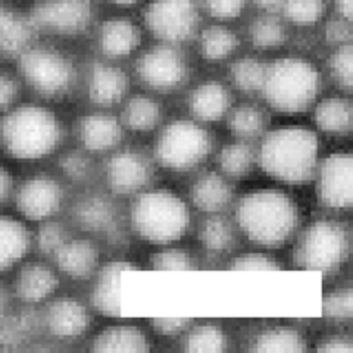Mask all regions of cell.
Instances as JSON below:
<instances>
[{
	"mask_svg": "<svg viewBox=\"0 0 353 353\" xmlns=\"http://www.w3.org/2000/svg\"><path fill=\"white\" fill-rule=\"evenodd\" d=\"M65 139V124L49 103L21 101L0 117V153L6 161L31 163L57 153Z\"/></svg>",
	"mask_w": 353,
	"mask_h": 353,
	"instance_id": "1",
	"label": "cell"
},
{
	"mask_svg": "<svg viewBox=\"0 0 353 353\" xmlns=\"http://www.w3.org/2000/svg\"><path fill=\"white\" fill-rule=\"evenodd\" d=\"M26 93L37 101L57 103L75 93L81 83V68L59 41L37 37L10 62Z\"/></svg>",
	"mask_w": 353,
	"mask_h": 353,
	"instance_id": "2",
	"label": "cell"
},
{
	"mask_svg": "<svg viewBox=\"0 0 353 353\" xmlns=\"http://www.w3.org/2000/svg\"><path fill=\"white\" fill-rule=\"evenodd\" d=\"M319 140L303 125L277 127L263 136L258 163L265 174L287 184H305L318 168Z\"/></svg>",
	"mask_w": 353,
	"mask_h": 353,
	"instance_id": "3",
	"label": "cell"
},
{
	"mask_svg": "<svg viewBox=\"0 0 353 353\" xmlns=\"http://www.w3.org/2000/svg\"><path fill=\"white\" fill-rule=\"evenodd\" d=\"M236 219L241 233L252 243L280 248L294 236L299 225V209L287 193L263 189L240 199Z\"/></svg>",
	"mask_w": 353,
	"mask_h": 353,
	"instance_id": "4",
	"label": "cell"
},
{
	"mask_svg": "<svg viewBox=\"0 0 353 353\" xmlns=\"http://www.w3.org/2000/svg\"><path fill=\"white\" fill-rule=\"evenodd\" d=\"M321 84V74L312 62L285 57L267 65L261 93L274 110L301 114L316 102Z\"/></svg>",
	"mask_w": 353,
	"mask_h": 353,
	"instance_id": "5",
	"label": "cell"
},
{
	"mask_svg": "<svg viewBox=\"0 0 353 353\" xmlns=\"http://www.w3.org/2000/svg\"><path fill=\"white\" fill-rule=\"evenodd\" d=\"M130 221L141 240L163 246L179 241L185 234L190 212L183 199L172 192L149 190L136 197Z\"/></svg>",
	"mask_w": 353,
	"mask_h": 353,
	"instance_id": "6",
	"label": "cell"
},
{
	"mask_svg": "<svg viewBox=\"0 0 353 353\" xmlns=\"http://www.w3.org/2000/svg\"><path fill=\"white\" fill-rule=\"evenodd\" d=\"M350 246L352 236L347 224L336 219H318L297 237L293 262L301 270L331 275L349 259Z\"/></svg>",
	"mask_w": 353,
	"mask_h": 353,
	"instance_id": "7",
	"label": "cell"
},
{
	"mask_svg": "<svg viewBox=\"0 0 353 353\" xmlns=\"http://www.w3.org/2000/svg\"><path fill=\"white\" fill-rule=\"evenodd\" d=\"M97 0H36L27 9L37 37L53 41L74 40L96 24Z\"/></svg>",
	"mask_w": 353,
	"mask_h": 353,
	"instance_id": "8",
	"label": "cell"
},
{
	"mask_svg": "<svg viewBox=\"0 0 353 353\" xmlns=\"http://www.w3.org/2000/svg\"><path fill=\"white\" fill-rule=\"evenodd\" d=\"M211 150L209 132L190 119H176L165 127L157 141V159L172 171H187L202 163Z\"/></svg>",
	"mask_w": 353,
	"mask_h": 353,
	"instance_id": "9",
	"label": "cell"
},
{
	"mask_svg": "<svg viewBox=\"0 0 353 353\" xmlns=\"http://www.w3.org/2000/svg\"><path fill=\"white\" fill-rule=\"evenodd\" d=\"M66 203V189L58 176L36 172L17 179L10 209L30 225L58 218Z\"/></svg>",
	"mask_w": 353,
	"mask_h": 353,
	"instance_id": "10",
	"label": "cell"
},
{
	"mask_svg": "<svg viewBox=\"0 0 353 353\" xmlns=\"http://www.w3.org/2000/svg\"><path fill=\"white\" fill-rule=\"evenodd\" d=\"M90 305L70 294H57L48 301L36 316L37 330L49 339L71 343L83 339L92 325Z\"/></svg>",
	"mask_w": 353,
	"mask_h": 353,
	"instance_id": "11",
	"label": "cell"
},
{
	"mask_svg": "<svg viewBox=\"0 0 353 353\" xmlns=\"http://www.w3.org/2000/svg\"><path fill=\"white\" fill-rule=\"evenodd\" d=\"M61 280V274L46 258H27L6 279L15 306L31 311L58 294Z\"/></svg>",
	"mask_w": 353,
	"mask_h": 353,
	"instance_id": "12",
	"label": "cell"
},
{
	"mask_svg": "<svg viewBox=\"0 0 353 353\" xmlns=\"http://www.w3.org/2000/svg\"><path fill=\"white\" fill-rule=\"evenodd\" d=\"M145 26L163 43H183L199 27L196 0H150L145 10Z\"/></svg>",
	"mask_w": 353,
	"mask_h": 353,
	"instance_id": "13",
	"label": "cell"
},
{
	"mask_svg": "<svg viewBox=\"0 0 353 353\" xmlns=\"http://www.w3.org/2000/svg\"><path fill=\"white\" fill-rule=\"evenodd\" d=\"M139 79L153 90L171 92L183 85L189 66L175 44L161 43L141 54L136 65Z\"/></svg>",
	"mask_w": 353,
	"mask_h": 353,
	"instance_id": "14",
	"label": "cell"
},
{
	"mask_svg": "<svg viewBox=\"0 0 353 353\" xmlns=\"http://www.w3.org/2000/svg\"><path fill=\"white\" fill-rule=\"evenodd\" d=\"M316 196L324 206L347 209L353 201V158L349 152H336L318 163Z\"/></svg>",
	"mask_w": 353,
	"mask_h": 353,
	"instance_id": "15",
	"label": "cell"
},
{
	"mask_svg": "<svg viewBox=\"0 0 353 353\" xmlns=\"http://www.w3.org/2000/svg\"><path fill=\"white\" fill-rule=\"evenodd\" d=\"M87 101L99 109H109L124 101L128 90L127 74L108 59H96L81 72Z\"/></svg>",
	"mask_w": 353,
	"mask_h": 353,
	"instance_id": "16",
	"label": "cell"
},
{
	"mask_svg": "<svg viewBox=\"0 0 353 353\" xmlns=\"http://www.w3.org/2000/svg\"><path fill=\"white\" fill-rule=\"evenodd\" d=\"M101 249L97 243L85 236H70L53 253L50 262L62 279L75 283H90L102 265Z\"/></svg>",
	"mask_w": 353,
	"mask_h": 353,
	"instance_id": "17",
	"label": "cell"
},
{
	"mask_svg": "<svg viewBox=\"0 0 353 353\" xmlns=\"http://www.w3.org/2000/svg\"><path fill=\"white\" fill-rule=\"evenodd\" d=\"M152 179L149 159L136 150L114 153L105 165V181L117 194H132L146 189Z\"/></svg>",
	"mask_w": 353,
	"mask_h": 353,
	"instance_id": "18",
	"label": "cell"
},
{
	"mask_svg": "<svg viewBox=\"0 0 353 353\" xmlns=\"http://www.w3.org/2000/svg\"><path fill=\"white\" fill-rule=\"evenodd\" d=\"M32 250V227L12 211H0V279H8Z\"/></svg>",
	"mask_w": 353,
	"mask_h": 353,
	"instance_id": "19",
	"label": "cell"
},
{
	"mask_svg": "<svg viewBox=\"0 0 353 353\" xmlns=\"http://www.w3.org/2000/svg\"><path fill=\"white\" fill-rule=\"evenodd\" d=\"M137 267L130 261L112 259L101 265L88 292V305L94 312L105 316H119L121 314V279L128 271H136Z\"/></svg>",
	"mask_w": 353,
	"mask_h": 353,
	"instance_id": "20",
	"label": "cell"
},
{
	"mask_svg": "<svg viewBox=\"0 0 353 353\" xmlns=\"http://www.w3.org/2000/svg\"><path fill=\"white\" fill-rule=\"evenodd\" d=\"M123 123L115 115L97 109L84 114L75 124L77 139L88 154L105 153L115 149L123 139Z\"/></svg>",
	"mask_w": 353,
	"mask_h": 353,
	"instance_id": "21",
	"label": "cell"
},
{
	"mask_svg": "<svg viewBox=\"0 0 353 353\" xmlns=\"http://www.w3.org/2000/svg\"><path fill=\"white\" fill-rule=\"evenodd\" d=\"M36 39L27 9L10 0H0V62L10 63Z\"/></svg>",
	"mask_w": 353,
	"mask_h": 353,
	"instance_id": "22",
	"label": "cell"
},
{
	"mask_svg": "<svg viewBox=\"0 0 353 353\" xmlns=\"http://www.w3.org/2000/svg\"><path fill=\"white\" fill-rule=\"evenodd\" d=\"M96 44L108 61L130 57L141 41V32L134 21L125 17H110L96 22Z\"/></svg>",
	"mask_w": 353,
	"mask_h": 353,
	"instance_id": "23",
	"label": "cell"
},
{
	"mask_svg": "<svg viewBox=\"0 0 353 353\" xmlns=\"http://www.w3.org/2000/svg\"><path fill=\"white\" fill-rule=\"evenodd\" d=\"M88 349L93 352H149L150 343L140 328L117 324L96 333L88 341Z\"/></svg>",
	"mask_w": 353,
	"mask_h": 353,
	"instance_id": "24",
	"label": "cell"
},
{
	"mask_svg": "<svg viewBox=\"0 0 353 353\" xmlns=\"http://www.w3.org/2000/svg\"><path fill=\"white\" fill-rule=\"evenodd\" d=\"M189 106L196 119L211 123V121H219L228 114L231 96L223 83L209 80L199 84L192 92Z\"/></svg>",
	"mask_w": 353,
	"mask_h": 353,
	"instance_id": "25",
	"label": "cell"
},
{
	"mask_svg": "<svg viewBox=\"0 0 353 353\" xmlns=\"http://www.w3.org/2000/svg\"><path fill=\"white\" fill-rule=\"evenodd\" d=\"M314 121L316 127L331 136H347L352 131L353 109L346 97L333 96L315 105Z\"/></svg>",
	"mask_w": 353,
	"mask_h": 353,
	"instance_id": "26",
	"label": "cell"
},
{
	"mask_svg": "<svg viewBox=\"0 0 353 353\" xmlns=\"http://www.w3.org/2000/svg\"><path fill=\"white\" fill-rule=\"evenodd\" d=\"M233 190L223 175L206 172L192 187V201L205 212H219L231 202Z\"/></svg>",
	"mask_w": 353,
	"mask_h": 353,
	"instance_id": "27",
	"label": "cell"
},
{
	"mask_svg": "<svg viewBox=\"0 0 353 353\" xmlns=\"http://www.w3.org/2000/svg\"><path fill=\"white\" fill-rule=\"evenodd\" d=\"M74 219L87 233H101L112 224L114 209L108 199L88 194L75 203Z\"/></svg>",
	"mask_w": 353,
	"mask_h": 353,
	"instance_id": "28",
	"label": "cell"
},
{
	"mask_svg": "<svg viewBox=\"0 0 353 353\" xmlns=\"http://www.w3.org/2000/svg\"><path fill=\"white\" fill-rule=\"evenodd\" d=\"M161 118V105L152 97L139 94L130 97L125 102L123 114H121V123H123V127H127L131 131L148 132L159 124Z\"/></svg>",
	"mask_w": 353,
	"mask_h": 353,
	"instance_id": "29",
	"label": "cell"
},
{
	"mask_svg": "<svg viewBox=\"0 0 353 353\" xmlns=\"http://www.w3.org/2000/svg\"><path fill=\"white\" fill-rule=\"evenodd\" d=\"M239 46V37L223 24L209 26L199 36V50L208 62H221L233 54Z\"/></svg>",
	"mask_w": 353,
	"mask_h": 353,
	"instance_id": "30",
	"label": "cell"
},
{
	"mask_svg": "<svg viewBox=\"0 0 353 353\" xmlns=\"http://www.w3.org/2000/svg\"><path fill=\"white\" fill-rule=\"evenodd\" d=\"M253 352H303L306 341L299 331L289 327L268 328L252 340Z\"/></svg>",
	"mask_w": 353,
	"mask_h": 353,
	"instance_id": "31",
	"label": "cell"
},
{
	"mask_svg": "<svg viewBox=\"0 0 353 353\" xmlns=\"http://www.w3.org/2000/svg\"><path fill=\"white\" fill-rule=\"evenodd\" d=\"M255 150L245 140L230 143L223 148L218 157L221 171L233 179H245L255 168Z\"/></svg>",
	"mask_w": 353,
	"mask_h": 353,
	"instance_id": "32",
	"label": "cell"
},
{
	"mask_svg": "<svg viewBox=\"0 0 353 353\" xmlns=\"http://www.w3.org/2000/svg\"><path fill=\"white\" fill-rule=\"evenodd\" d=\"M249 34L255 48L277 49L287 40V27L279 14H261L250 24Z\"/></svg>",
	"mask_w": 353,
	"mask_h": 353,
	"instance_id": "33",
	"label": "cell"
},
{
	"mask_svg": "<svg viewBox=\"0 0 353 353\" xmlns=\"http://www.w3.org/2000/svg\"><path fill=\"white\" fill-rule=\"evenodd\" d=\"M267 127V118L255 105H239L228 110V128L240 140L259 137Z\"/></svg>",
	"mask_w": 353,
	"mask_h": 353,
	"instance_id": "34",
	"label": "cell"
},
{
	"mask_svg": "<svg viewBox=\"0 0 353 353\" xmlns=\"http://www.w3.org/2000/svg\"><path fill=\"white\" fill-rule=\"evenodd\" d=\"M228 340L223 330L216 325H197L184 331L181 347L185 352H224Z\"/></svg>",
	"mask_w": 353,
	"mask_h": 353,
	"instance_id": "35",
	"label": "cell"
},
{
	"mask_svg": "<svg viewBox=\"0 0 353 353\" xmlns=\"http://www.w3.org/2000/svg\"><path fill=\"white\" fill-rule=\"evenodd\" d=\"M199 240L203 248L212 253L227 252L234 243V230L224 216L214 215L205 219L199 228Z\"/></svg>",
	"mask_w": 353,
	"mask_h": 353,
	"instance_id": "36",
	"label": "cell"
},
{
	"mask_svg": "<svg viewBox=\"0 0 353 353\" xmlns=\"http://www.w3.org/2000/svg\"><path fill=\"white\" fill-rule=\"evenodd\" d=\"M265 74H267V63L252 57L237 59L230 68L231 81L239 90L246 93L261 92Z\"/></svg>",
	"mask_w": 353,
	"mask_h": 353,
	"instance_id": "37",
	"label": "cell"
},
{
	"mask_svg": "<svg viewBox=\"0 0 353 353\" xmlns=\"http://www.w3.org/2000/svg\"><path fill=\"white\" fill-rule=\"evenodd\" d=\"M70 236L71 233L68 227L58 218L44 221V223L36 225V230H32L34 250L41 258L50 259L53 253L62 246V243Z\"/></svg>",
	"mask_w": 353,
	"mask_h": 353,
	"instance_id": "38",
	"label": "cell"
},
{
	"mask_svg": "<svg viewBox=\"0 0 353 353\" xmlns=\"http://www.w3.org/2000/svg\"><path fill=\"white\" fill-rule=\"evenodd\" d=\"M280 14L294 26H314L325 14V0H284Z\"/></svg>",
	"mask_w": 353,
	"mask_h": 353,
	"instance_id": "39",
	"label": "cell"
},
{
	"mask_svg": "<svg viewBox=\"0 0 353 353\" xmlns=\"http://www.w3.org/2000/svg\"><path fill=\"white\" fill-rule=\"evenodd\" d=\"M24 85L10 63L0 62V117L24 101Z\"/></svg>",
	"mask_w": 353,
	"mask_h": 353,
	"instance_id": "40",
	"label": "cell"
},
{
	"mask_svg": "<svg viewBox=\"0 0 353 353\" xmlns=\"http://www.w3.org/2000/svg\"><path fill=\"white\" fill-rule=\"evenodd\" d=\"M330 72L336 84L341 90L350 92L353 83V49L352 43L339 44L336 50L331 53L330 61Z\"/></svg>",
	"mask_w": 353,
	"mask_h": 353,
	"instance_id": "41",
	"label": "cell"
},
{
	"mask_svg": "<svg viewBox=\"0 0 353 353\" xmlns=\"http://www.w3.org/2000/svg\"><path fill=\"white\" fill-rule=\"evenodd\" d=\"M149 267L153 271H193L197 265L187 250L171 248L154 252L149 259Z\"/></svg>",
	"mask_w": 353,
	"mask_h": 353,
	"instance_id": "42",
	"label": "cell"
},
{
	"mask_svg": "<svg viewBox=\"0 0 353 353\" xmlns=\"http://www.w3.org/2000/svg\"><path fill=\"white\" fill-rule=\"evenodd\" d=\"M324 316L331 321H350L353 315V294L350 287H341L328 293L323 302Z\"/></svg>",
	"mask_w": 353,
	"mask_h": 353,
	"instance_id": "43",
	"label": "cell"
},
{
	"mask_svg": "<svg viewBox=\"0 0 353 353\" xmlns=\"http://www.w3.org/2000/svg\"><path fill=\"white\" fill-rule=\"evenodd\" d=\"M61 172L65 179H70L75 183L85 181L90 175L92 165L88 159V153L83 149L65 153L61 158Z\"/></svg>",
	"mask_w": 353,
	"mask_h": 353,
	"instance_id": "44",
	"label": "cell"
},
{
	"mask_svg": "<svg viewBox=\"0 0 353 353\" xmlns=\"http://www.w3.org/2000/svg\"><path fill=\"white\" fill-rule=\"evenodd\" d=\"M281 268L283 265L277 259L261 252L243 253L228 263L231 271H280Z\"/></svg>",
	"mask_w": 353,
	"mask_h": 353,
	"instance_id": "45",
	"label": "cell"
},
{
	"mask_svg": "<svg viewBox=\"0 0 353 353\" xmlns=\"http://www.w3.org/2000/svg\"><path fill=\"white\" fill-rule=\"evenodd\" d=\"M206 12L218 21H231L241 17L248 0H203Z\"/></svg>",
	"mask_w": 353,
	"mask_h": 353,
	"instance_id": "46",
	"label": "cell"
},
{
	"mask_svg": "<svg viewBox=\"0 0 353 353\" xmlns=\"http://www.w3.org/2000/svg\"><path fill=\"white\" fill-rule=\"evenodd\" d=\"M15 183L17 175L5 161L0 159V211L9 209L10 201H12Z\"/></svg>",
	"mask_w": 353,
	"mask_h": 353,
	"instance_id": "47",
	"label": "cell"
},
{
	"mask_svg": "<svg viewBox=\"0 0 353 353\" xmlns=\"http://www.w3.org/2000/svg\"><path fill=\"white\" fill-rule=\"evenodd\" d=\"M150 325L157 333L162 336L183 334L185 330L192 327V319L189 318H153Z\"/></svg>",
	"mask_w": 353,
	"mask_h": 353,
	"instance_id": "48",
	"label": "cell"
},
{
	"mask_svg": "<svg viewBox=\"0 0 353 353\" xmlns=\"http://www.w3.org/2000/svg\"><path fill=\"white\" fill-rule=\"evenodd\" d=\"M352 21H347L345 18H336L331 19L325 27V37L330 43L336 44H345L350 43L352 39Z\"/></svg>",
	"mask_w": 353,
	"mask_h": 353,
	"instance_id": "49",
	"label": "cell"
},
{
	"mask_svg": "<svg viewBox=\"0 0 353 353\" xmlns=\"http://www.w3.org/2000/svg\"><path fill=\"white\" fill-rule=\"evenodd\" d=\"M319 352H352L353 343L352 339L343 334H333L323 339L316 346Z\"/></svg>",
	"mask_w": 353,
	"mask_h": 353,
	"instance_id": "50",
	"label": "cell"
},
{
	"mask_svg": "<svg viewBox=\"0 0 353 353\" xmlns=\"http://www.w3.org/2000/svg\"><path fill=\"white\" fill-rule=\"evenodd\" d=\"M15 302L10 294L6 279H0V327L15 311Z\"/></svg>",
	"mask_w": 353,
	"mask_h": 353,
	"instance_id": "51",
	"label": "cell"
},
{
	"mask_svg": "<svg viewBox=\"0 0 353 353\" xmlns=\"http://www.w3.org/2000/svg\"><path fill=\"white\" fill-rule=\"evenodd\" d=\"M262 14H280L284 0H252Z\"/></svg>",
	"mask_w": 353,
	"mask_h": 353,
	"instance_id": "52",
	"label": "cell"
},
{
	"mask_svg": "<svg viewBox=\"0 0 353 353\" xmlns=\"http://www.w3.org/2000/svg\"><path fill=\"white\" fill-rule=\"evenodd\" d=\"M334 6L340 18L352 21L353 12V0H334Z\"/></svg>",
	"mask_w": 353,
	"mask_h": 353,
	"instance_id": "53",
	"label": "cell"
},
{
	"mask_svg": "<svg viewBox=\"0 0 353 353\" xmlns=\"http://www.w3.org/2000/svg\"><path fill=\"white\" fill-rule=\"evenodd\" d=\"M102 2L117 6V8H130V6H134L140 2H143V0H102Z\"/></svg>",
	"mask_w": 353,
	"mask_h": 353,
	"instance_id": "54",
	"label": "cell"
},
{
	"mask_svg": "<svg viewBox=\"0 0 353 353\" xmlns=\"http://www.w3.org/2000/svg\"><path fill=\"white\" fill-rule=\"evenodd\" d=\"M10 2H14L19 6H24V8H28L31 3H34L36 0H10Z\"/></svg>",
	"mask_w": 353,
	"mask_h": 353,
	"instance_id": "55",
	"label": "cell"
}]
</instances>
